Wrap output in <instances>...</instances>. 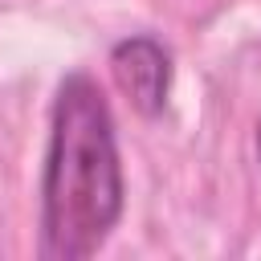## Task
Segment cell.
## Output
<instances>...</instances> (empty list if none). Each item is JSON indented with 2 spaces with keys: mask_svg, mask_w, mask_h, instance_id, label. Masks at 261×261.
Here are the masks:
<instances>
[{
  "mask_svg": "<svg viewBox=\"0 0 261 261\" xmlns=\"http://www.w3.org/2000/svg\"><path fill=\"white\" fill-rule=\"evenodd\" d=\"M126 204L118 135L106 94L90 73H65L41 167V257L86 261L114 232Z\"/></svg>",
  "mask_w": 261,
  "mask_h": 261,
  "instance_id": "cell-1",
  "label": "cell"
},
{
  "mask_svg": "<svg viewBox=\"0 0 261 261\" xmlns=\"http://www.w3.org/2000/svg\"><path fill=\"white\" fill-rule=\"evenodd\" d=\"M110 73L122 90V98L130 102V110H139L143 118L163 114L167 94H171V53L147 37V33H130L110 49Z\"/></svg>",
  "mask_w": 261,
  "mask_h": 261,
  "instance_id": "cell-2",
  "label": "cell"
},
{
  "mask_svg": "<svg viewBox=\"0 0 261 261\" xmlns=\"http://www.w3.org/2000/svg\"><path fill=\"white\" fill-rule=\"evenodd\" d=\"M257 159H261V122H257Z\"/></svg>",
  "mask_w": 261,
  "mask_h": 261,
  "instance_id": "cell-3",
  "label": "cell"
}]
</instances>
